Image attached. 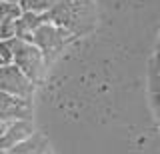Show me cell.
I'll list each match as a JSON object with an SVG mask.
<instances>
[{"mask_svg": "<svg viewBox=\"0 0 160 154\" xmlns=\"http://www.w3.org/2000/svg\"><path fill=\"white\" fill-rule=\"evenodd\" d=\"M148 88L150 94L160 92V54H154L148 62Z\"/></svg>", "mask_w": 160, "mask_h": 154, "instance_id": "10", "label": "cell"}, {"mask_svg": "<svg viewBox=\"0 0 160 154\" xmlns=\"http://www.w3.org/2000/svg\"><path fill=\"white\" fill-rule=\"evenodd\" d=\"M20 14H22V8H20L18 2H6V0H0V20H4V18H12V20H16Z\"/></svg>", "mask_w": 160, "mask_h": 154, "instance_id": "11", "label": "cell"}, {"mask_svg": "<svg viewBox=\"0 0 160 154\" xmlns=\"http://www.w3.org/2000/svg\"><path fill=\"white\" fill-rule=\"evenodd\" d=\"M70 40H74V36L68 30H64V28H60V26H56V24H52L48 20L42 22L36 30L32 32V44H36L40 50H42L46 62H52L54 56H56Z\"/></svg>", "mask_w": 160, "mask_h": 154, "instance_id": "3", "label": "cell"}, {"mask_svg": "<svg viewBox=\"0 0 160 154\" xmlns=\"http://www.w3.org/2000/svg\"><path fill=\"white\" fill-rule=\"evenodd\" d=\"M0 66H4V58H2V54H0Z\"/></svg>", "mask_w": 160, "mask_h": 154, "instance_id": "16", "label": "cell"}, {"mask_svg": "<svg viewBox=\"0 0 160 154\" xmlns=\"http://www.w3.org/2000/svg\"><path fill=\"white\" fill-rule=\"evenodd\" d=\"M0 120H32V102L30 98L12 96L8 92L0 90Z\"/></svg>", "mask_w": 160, "mask_h": 154, "instance_id": "5", "label": "cell"}, {"mask_svg": "<svg viewBox=\"0 0 160 154\" xmlns=\"http://www.w3.org/2000/svg\"><path fill=\"white\" fill-rule=\"evenodd\" d=\"M154 54H160V36H158V42H156V52Z\"/></svg>", "mask_w": 160, "mask_h": 154, "instance_id": "15", "label": "cell"}, {"mask_svg": "<svg viewBox=\"0 0 160 154\" xmlns=\"http://www.w3.org/2000/svg\"><path fill=\"white\" fill-rule=\"evenodd\" d=\"M6 126H8V122H2V120H0V134L6 130Z\"/></svg>", "mask_w": 160, "mask_h": 154, "instance_id": "14", "label": "cell"}, {"mask_svg": "<svg viewBox=\"0 0 160 154\" xmlns=\"http://www.w3.org/2000/svg\"><path fill=\"white\" fill-rule=\"evenodd\" d=\"M12 64L22 70L34 84H38L44 78V68H46V58H44L42 50L32 42L14 38V56Z\"/></svg>", "mask_w": 160, "mask_h": 154, "instance_id": "2", "label": "cell"}, {"mask_svg": "<svg viewBox=\"0 0 160 154\" xmlns=\"http://www.w3.org/2000/svg\"><path fill=\"white\" fill-rule=\"evenodd\" d=\"M0 90L12 94V96L32 98L34 82L16 64H4V66H0Z\"/></svg>", "mask_w": 160, "mask_h": 154, "instance_id": "4", "label": "cell"}, {"mask_svg": "<svg viewBox=\"0 0 160 154\" xmlns=\"http://www.w3.org/2000/svg\"><path fill=\"white\" fill-rule=\"evenodd\" d=\"M46 14L48 22L68 30L74 38L86 36L96 22V10L92 0H58L52 10Z\"/></svg>", "mask_w": 160, "mask_h": 154, "instance_id": "1", "label": "cell"}, {"mask_svg": "<svg viewBox=\"0 0 160 154\" xmlns=\"http://www.w3.org/2000/svg\"><path fill=\"white\" fill-rule=\"evenodd\" d=\"M58 0H20L22 12H36V14H46L52 10V6Z\"/></svg>", "mask_w": 160, "mask_h": 154, "instance_id": "9", "label": "cell"}, {"mask_svg": "<svg viewBox=\"0 0 160 154\" xmlns=\"http://www.w3.org/2000/svg\"><path fill=\"white\" fill-rule=\"evenodd\" d=\"M6 2H20V0H6Z\"/></svg>", "mask_w": 160, "mask_h": 154, "instance_id": "17", "label": "cell"}, {"mask_svg": "<svg viewBox=\"0 0 160 154\" xmlns=\"http://www.w3.org/2000/svg\"><path fill=\"white\" fill-rule=\"evenodd\" d=\"M8 152L10 154H48V138L42 136L40 132H32L28 138L18 142Z\"/></svg>", "mask_w": 160, "mask_h": 154, "instance_id": "8", "label": "cell"}, {"mask_svg": "<svg viewBox=\"0 0 160 154\" xmlns=\"http://www.w3.org/2000/svg\"><path fill=\"white\" fill-rule=\"evenodd\" d=\"M48 20V14H36V12H22L16 18V38L32 42V32L42 22Z\"/></svg>", "mask_w": 160, "mask_h": 154, "instance_id": "7", "label": "cell"}, {"mask_svg": "<svg viewBox=\"0 0 160 154\" xmlns=\"http://www.w3.org/2000/svg\"><path fill=\"white\" fill-rule=\"evenodd\" d=\"M152 110H154L156 122L160 126V92H152Z\"/></svg>", "mask_w": 160, "mask_h": 154, "instance_id": "13", "label": "cell"}, {"mask_svg": "<svg viewBox=\"0 0 160 154\" xmlns=\"http://www.w3.org/2000/svg\"><path fill=\"white\" fill-rule=\"evenodd\" d=\"M6 38H16V20L12 18L0 20V40H6Z\"/></svg>", "mask_w": 160, "mask_h": 154, "instance_id": "12", "label": "cell"}, {"mask_svg": "<svg viewBox=\"0 0 160 154\" xmlns=\"http://www.w3.org/2000/svg\"><path fill=\"white\" fill-rule=\"evenodd\" d=\"M32 132H34L32 120H12V122H8L6 130L0 134V148L8 152L10 148H14L18 142H22L24 138H28Z\"/></svg>", "mask_w": 160, "mask_h": 154, "instance_id": "6", "label": "cell"}]
</instances>
